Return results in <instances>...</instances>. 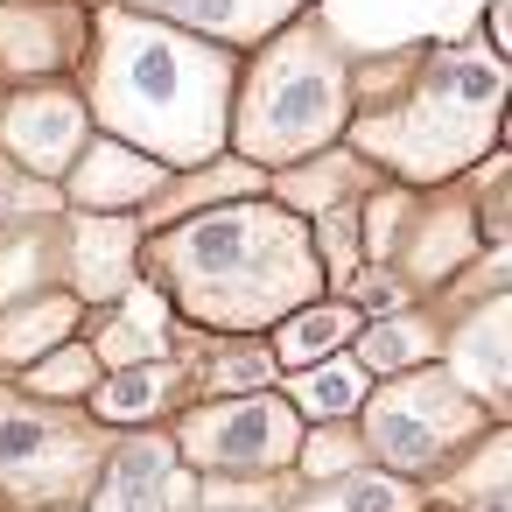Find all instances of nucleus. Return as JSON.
Returning a JSON list of instances; mask_svg holds the SVG:
<instances>
[{
	"mask_svg": "<svg viewBox=\"0 0 512 512\" xmlns=\"http://www.w3.org/2000/svg\"><path fill=\"white\" fill-rule=\"evenodd\" d=\"M106 442H113V428H99L85 407H57L22 386L15 393L0 386V505H15V512L85 505Z\"/></svg>",
	"mask_w": 512,
	"mask_h": 512,
	"instance_id": "obj_6",
	"label": "nucleus"
},
{
	"mask_svg": "<svg viewBox=\"0 0 512 512\" xmlns=\"http://www.w3.org/2000/svg\"><path fill=\"white\" fill-rule=\"evenodd\" d=\"M435 365L505 421V386H512V302H505V288L456 302V323H442Z\"/></svg>",
	"mask_w": 512,
	"mask_h": 512,
	"instance_id": "obj_10",
	"label": "nucleus"
},
{
	"mask_svg": "<svg viewBox=\"0 0 512 512\" xmlns=\"http://www.w3.org/2000/svg\"><path fill=\"white\" fill-rule=\"evenodd\" d=\"M141 218L134 211H71L57 218V274L64 288L99 309V302H120L134 281H141Z\"/></svg>",
	"mask_w": 512,
	"mask_h": 512,
	"instance_id": "obj_9",
	"label": "nucleus"
},
{
	"mask_svg": "<svg viewBox=\"0 0 512 512\" xmlns=\"http://www.w3.org/2000/svg\"><path fill=\"white\" fill-rule=\"evenodd\" d=\"M57 218H22V225H0V302H22L43 288H64L57 274Z\"/></svg>",
	"mask_w": 512,
	"mask_h": 512,
	"instance_id": "obj_21",
	"label": "nucleus"
},
{
	"mask_svg": "<svg viewBox=\"0 0 512 512\" xmlns=\"http://www.w3.org/2000/svg\"><path fill=\"white\" fill-rule=\"evenodd\" d=\"M169 176H176L169 162H155V155H141V148H127V141H113V134H92V141L71 155V169L57 176V190H64L71 211H134V218H141V211L162 197Z\"/></svg>",
	"mask_w": 512,
	"mask_h": 512,
	"instance_id": "obj_13",
	"label": "nucleus"
},
{
	"mask_svg": "<svg viewBox=\"0 0 512 512\" xmlns=\"http://www.w3.org/2000/svg\"><path fill=\"white\" fill-rule=\"evenodd\" d=\"M484 57H498V64L512 57V50H505V0H491V8H484Z\"/></svg>",
	"mask_w": 512,
	"mask_h": 512,
	"instance_id": "obj_25",
	"label": "nucleus"
},
{
	"mask_svg": "<svg viewBox=\"0 0 512 512\" xmlns=\"http://www.w3.org/2000/svg\"><path fill=\"white\" fill-rule=\"evenodd\" d=\"M358 309L344 302V295H316V302H302V309H288L274 330H260L267 337V358H274V372H295V365H316V358H330V351H344L351 337H358Z\"/></svg>",
	"mask_w": 512,
	"mask_h": 512,
	"instance_id": "obj_19",
	"label": "nucleus"
},
{
	"mask_svg": "<svg viewBox=\"0 0 512 512\" xmlns=\"http://www.w3.org/2000/svg\"><path fill=\"white\" fill-rule=\"evenodd\" d=\"M169 407H183V358H141V365H113L99 372V386L85 393V414L99 428H155Z\"/></svg>",
	"mask_w": 512,
	"mask_h": 512,
	"instance_id": "obj_17",
	"label": "nucleus"
},
{
	"mask_svg": "<svg viewBox=\"0 0 512 512\" xmlns=\"http://www.w3.org/2000/svg\"><path fill=\"white\" fill-rule=\"evenodd\" d=\"M141 281L169 302L176 323L211 330V337H260L288 309L330 295L323 260L309 246V218H295L267 190L197 204L169 225H148Z\"/></svg>",
	"mask_w": 512,
	"mask_h": 512,
	"instance_id": "obj_1",
	"label": "nucleus"
},
{
	"mask_svg": "<svg viewBox=\"0 0 512 512\" xmlns=\"http://www.w3.org/2000/svg\"><path fill=\"white\" fill-rule=\"evenodd\" d=\"M358 442L379 470H400L414 484L442 477L449 463H463L491 428H505L477 393H463L435 358L428 365H407V372H386L372 379V393L358 400Z\"/></svg>",
	"mask_w": 512,
	"mask_h": 512,
	"instance_id": "obj_5",
	"label": "nucleus"
},
{
	"mask_svg": "<svg viewBox=\"0 0 512 512\" xmlns=\"http://www.w3.org/2000/svg\"><path fill=\"white\" fill-rule=\"evenodd\" d=\"M344 148L386 183L435 190L505 148V64L484 50H400L386 64H351Z\"/></svg>",
	"mask_w": 512,
	"mask_h": 512,
	"instance_id": "obj_3",
	"label": "nucleus"
},
{
	"mask_svg": "<svg viewBox=\"0 0 512 512\" xmlns=\"http://www.w3.org/2000/svg\"><path fill=\"white\" fill-rule=\"evenodd\" d=\"M78 337H85L92 358L113 372V365H141V358H169V351H176V316H169V302H162L148 281H134L120 302L85 309Z\"/></svg>",
	"mask_w": 512,
	"mask_h": 512,
	"instance_id": "obj_14",
	"label": "nucleus"
},
{
	"mask_svg": "<svg viewBox=\"0 0 512 512\" xmlns=\"http://www.w3.org/2000/svg\"><path fill=\"white\" fill-rule=\"evenodd\" d=\"M0 92H8V85H0Z\"/></svg>",
	"mask_w": 512,
	"mask_h": 512,
	"instance_id": "obj_26",
	"label": "nucleus"
},
{
	"mask_svg": "<svg viewBox=\"0 0 512 512\" xmlns=\"http://www.w3.org/2000/svg\"><path fill=\"white\" fill-rule=\"evenodd\" d=\"M351 127V57L316 8L281 22L267 43L239 50L225 148L253 169H288L316 148H337Z\"/></svg>",
	"mask_w": 512,
	"mask_h": 512,
	"instance_id": "obj_4",
	"label": "nucleus"
},
{
	"mask_svg": "<svg viewBox=\"0 0 512 512\" xmlns=\"http://www.w3.org/2000/svg\"><path fill=\"white\" fill-rule=\"evenodd\" d=\"M176 484H183V463H176L169 428H113V442L92 470L85 512H169Z\"/></svg>",
	"mask_w": 512,
	"mask_h": 512,
	"instance_id": "obj_12",
	"label": "nucleus"
},
{
	"mask_svg": "<svg viewBox=\"0 0 512 512\" xmlns=\"http://www.w3.org/2000/svg\"><path fill=\"white\" fill-rule=\"evenodd\" d=\"M92 141V113L71 78H29L0 92V162L57 183L71 155Z\"/></svg>",
	"mask_w": 512,
	"mask_h": 512,
	"instance_id": "obj_8",
	"label": "nucleus"
},
{
	"mask_svg": "<svg viewBox=\"0 0 512 512\" xmlns=\"http://www.w3.org/2000/svg\"><path fill=\"white\" fill-rule=\"evenodd\" d=\"M85 0H0V85L71 78L85 50Z\"/></svg>",
	"mask_w": 512,
	"mask_h": 512,
	"instance_id": "obj_11",
	"label": "nucleus"
},
{
	"mask_svg": "<svg viewBox=\"0 0 512 512\" xmlns=\"http://www.w3.org/2000/svg\"><path fill=\"white\" fill-rule=\"evenodd\" d=\"M78 323H85V302L71 288H43V295H22V302H0V372L15 379L22 365H36L64 337H78Z\"/></svg>",
	"mask_w": 512,
	"mask_h": 512,
	"instance_id": "obj_18",
	"label": "nucleus"
},
{
	"mask_svg": "<svg viewBox=\"0 0 512 512\" xmlns=\"http://www.w3.org/2000/svg\"><path fill=\"white\" fill-rule=\"evenodd\" d=\"M169 414H176L169 421L176 463L197 477H281L295 463V442H302V414L288 407L281 386L183 400Z\"/></svg>",
	"mask_w": 512,
	"mask_h": 512,
	"instance_id": "obj_7",
	"label": "nucleus"
},
{
	"mask_svg": "<svg viewBox=\"0 0 512 512\" xmlns=\"http://www.w3.org/2000/svg\"><path fill=\"white\" fill-rule=\"evenodd\" d=\"M442 323H449V295H414V302L393 309V316H365L344 351H351L372 379H386V372L428 365V358L442 351Z\"/></svg>",
	"mask_w": 512,
	"mask_h": 512,
	"instance_id": "obj_16",
	"label": "nucleus"
},
{
	"mask_svg": "<svg viewBox=\"0 0 512 512\" xmlns=\"http://www.w3.org/2000/svg\"><path fill=\"white\" fill-rule=\"evenodd\" d=\"M421 484L400 477V470H379V463H358L330 484H309V498L295 512H421Z\"/></svg>",
	"mask_w": 512,
	"mask_h": 512,
	"instance_id": "obj_22",
	"label": "nucleus"
},
{
	"mask_svg": "<svg viewBox=\"0 0 512 512\" xmlns=\"http://www.w3.org/2000/svg\"><path fill=\"white\" fill-rule=\"evenodd\" d=\"M232 71H239V50L204 43L176 22L134 15L120 0H99L71 85L92 113V134H113L169 169H197L225 155Z\"/></svg>",
	"mask_w": 512,
	"mask_h": 512,
	"instance_id": "obj_2",
	"label": "nucleus"
},
{
	"mask_svg": "<svg viewBox=\"0 0 512 512\" xmlns=\"http://www.w3.org/2000/svg\"><path fill=\"white\" fill-rule=\"evenodd\" d=\"M120 8L176 22V29H190L204 43H225V50H253L281 22H295L302 8H316V0H120Z\"/></svg>",
	"mask_w": 512,
	"mask_h": 512,
	"instance_id": "obj_15",
	"label": "nucleus"
},
{
	"mask_svg": "<svg viewBox=\"0 0 512 512\" xmlns=\"http://www.w3.org/2000/svg\"><path fill=\"white\" fill-rule=\"evenodd\" d=\"M99 358H92V344L85 337H64L57 351H43L36 365H22L15 372V386L22 393H36V400H57V407H85V393L99 386Z\"/></svg>",
	"mask_w": 512,
	"mask_h": 512,
	"instance_id": "obj_23",
	"label": "nucleus"
},
{
	"mask_svg": "<svg viewBox=\"0 0 512 512\" xmlns=\"http://www.w3.org/2000/svg\"><path fill=\"white\" fill-rule=\"evenodd\" d=\"M358 463H372L365 442H358V421H302V442H295V463L288 470L302 484H330V477H344Z\"/></svg>",
	"mask_w": 512,
	"mask_h": 512,
	"instance_id": "obj_24",
	"label": "nucleus"
},
{
	"mask_svg": "<svg viewBox=\"0 0 512 512\" xmlns=\"http://www.w3.org/2000/svg\"><path fill=\"white\" fill-rule=\"evenodd\" d=\"M281 393H288V407H295L302 421H351L358 400L372 393V372H365L351 351H330V358H316V365L281 372Z\"/></svg>",
	"mask_w": 512,
	"mask_h": 512,
	"instance_id": "obj_20",
	"label": "nucleus"
}]
</instances>
